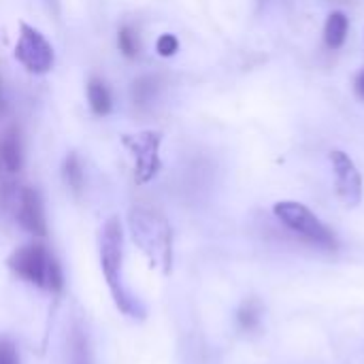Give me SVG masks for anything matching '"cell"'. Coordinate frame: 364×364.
<instances>
[{"instance_id":"cell-17","label":"cell","mask_w":364,"mask_h":364,"mask_svg":"<svg viewBox=\"0 0 364 364\" xmlns=\"http://www.w3.org/2000/svg\"><path fill=\"white\" fill-rule=\"evenodd\" d=\"M156 51H158V55H162V58H173L177 51H179V41H177V36L175 34H160L158 36V41H156Z\"/></svg>"},{"instance_id":"cell-7","label":"cell","mask_w":364,"mask_h":364,"mask_svg":"<svg viewBox=\"0 0 364 364\" xmlns=\"http://www.w3.org/2000/svg\"><path fill=\"white\" fill-rule=\"evenodd\" d=\"M331 164H333V173H335V188H337V196L341 198V203L350 209L358 207L363 203V175L356 166V162L341 149H333L331 151Z\"/></svg>"},{"instance_id":"cell-14","label":"cell","mask_w":364,"mask_h":364,"mask_svg":"<svg viewBox=\"0 0 364 364\" xmlns=\"http://www.w3.org/2000/svg\"><path fill=\"white\" fill-rule=\"evenodd\" d=\"M117 47L119 51L128 58V60H134L139 55V41H136V34L130 26H122L119 32H117Z\"/></svg>"},{"instance_id":"cell-5","label":"cell","mask_w":364,"mask_h":364,"mask_svg":"<svg viewBox=\"0 0 364 364\" xmlns=\"http://www.w3.org/2000/svg\"><path fill=\"white\" fill-rule=\"evenodd\" d=\"M124 145L128 147V151L132 154L134 160V179L136 183H149L160 166V145H162V134L156 130H143L136 134H126L124 136Z\"/></svg>"},{"instance_id":"cell-1","label":"cell","mask_w":364,"mask_h":364,"mask_svg":"<svg viewBox=\"0 0 364 364\" xmlns=\"http://www.w3.org/2000/svg\"><path fill=\"white\" fill-rule=\"evenodd\" d=\"M122 264H124V230L119 218H109L100 230V269L105 282L111 290V296L117 309L126 316L136 318L139 303L130 296L122 279Z\"/></svg>"},{"instance_id":"cell-13","label":"cell","mask_w":364,"mask_h":364,"mask_svg":"<svg viewBox=\"0 0 364 364\" xmlns=\"http://www.w3.org/2000/svg\"><path fill=\"white\" fill-rule=\"evenodd\" d=\"M62 179L64 183L75 192L79 194L83 190V181H85V175H83V166H81V160L77 154H68L64 158V164H62Z\"/></svg>"},{"instance_id":"cell-18","label":"cell","mask_w":364,"mask_h":364,"mask_svg":"<svg viewBox=\"0 0 364 364\" xmlns=\"http://www.w3.org/2000/svg\"><path fill=\"white\" fill-rule=\"evenodd\" d=\"M0 364H19L15 346L6 339L0 341Z\"/></svg>"},{"instance_id":"cell-4","label":"cell","mask_w":364,"mask_h":364,"mask_svg":"<svg viewBox=\"0 0 364 364\" xmlns=\"http://www.w3.org/2000/svg\"><path fill=\"white\" fill-rule=\"evenodd\" d=\"M275 218L294 235L303 237L305 241L324 247V250H335L337 247V237L333 230L303 203L296 200H279L273 207Z\"/></svg>"},{"instance_id":"cell-3","label":"cell","mask_w":364,"mask_h":364,"mask_svg":"<svg viewBox=\"0 0 364 364\" xmlns=\"http://www.w3.org/2000/svg\"><path fill=\"white\" fill-rule=\"evenodd\" d=\"M6 264L19 279L28 282L36 288L49 290V292H60L64 286L62 267L43 243H28V245L17 247L9 256Z\"/></svg>"},{"instance_id":"cell-12","label":"cell","mask_w":364,"mask_h":364,"mask_svg":"<svg viewBox=\"0 0 364 364\" xmlns=\"http://www.w3.org/2000/svg\"><path fill=\"white\" fill-rule=\"evenodd\" d=\"M262 322V303L258 299H245L237 311V324L245 333H254Z\"/></svg>"},{"instance_id":"cell-15","label":"cell","mask_w":364,"mask_h":364,"mask_svg":"<svg viewBox=\"0 0 364 364\" xmlns=\"http://www.w3.org/2000/svg\"><path fill=\"white\" fill-rule=\"evenodd\" d=\"M156 94V81L151 77H139L134 83H132V100L134 105L143 107L147 105Z\"/></svg>"},{"instance_id":"cell-20","label":"cell","mask_w":364,"mask_h":364,"mask_svg":"<svg viewBox=\"0 0 364 364\" xmlns=\"http://www.w3.org/2000/svg\"><path fill=\"white\" fill-rule=\"evenodd\" d=\"M4 113V98H2V81H0V115Z\"/></svg>"},{"instance_id":"cell-21","label":"cell","mask_w":364,"mask_h":364,"mask_svg":"<svg viewBox=\"0 0 364 364\" xmlns=\"http://www.w3.org/2000/svg\"><path fill=\"white\" fill-rule=\"evenodd\" d=\"M260 2H264V0H260Z\"/></svg>"},{"instance_id":"cell-6","label":"cell","mask_w":364,"mask_h":364,"mask_svg":"<svg viewBox=\"0 0 364 364\" xmlns=\"http://www.w3.org/2000/svg\"><path fill=\"white\" fill-rule=\"evenodd\" d=\"M15 60L32 75H47L53 66V47L36 28L21 23L15 43Z\"/></svg>"},{"instance_id":"cell-9","label":"cell","mask_w":364,"mask_h":364,"mask_svg":"<svg viewBox=\"0 0 364 364\" xmlns=\"http://www.w3.org/2000/svg\"><path fill=\"white\" fill-rule=\"evenodd\" d=\"M0 166L9 173H17L21 168V143L17 128H9L0 136Z\"/></svg>"},{"instance_id":"cell-11","label":"cell","mask_w":364,"mask_h":364,"mask_svg":"<svg viewBox=\"0 0 364 364\" xmlns=\"http://www.w3.org/2000/svg\"><path fill=\"white\" fill-rule=\"evenodd\" d=\"M87 102H90V109L94 115L98 117H105L111 113L113 109V98H111V92L107 87V83L98 77H92L87 81Z\"/></svg>"},{"instance_id":"cell-2","label":"cell","mask_w":364,"mask_h":364,"mask_svg":"<svg viewBox=\"0 0 364 364\" xmlns=\"http://www.w3.org/2000/svg\"><path fill=\"white\" fill-rule=\"evenodd\" d=\"M130 232L151 267L168 273L173 262V232L166 218L158 211L134 207L130 211Z\"/></svg>"},{"instance_id":"cell-8","label":"cell","mask_w":364,"mask_h":364,"mask_svg":"<svg viewBox=\"0 0 364 364\" xmlns=\"http://www.w3.org/2000/svg\"><path fill=\"white\" fill-rule=\"evenodd\" d=\"M17 222L19 226L34 235V237H47V220H45V207L41 200V194L34 188H21L17 194Z\"/></svg>"},{"instance_id":"cell-16","label":"cell","mask_w":364,"mask_h":364,"mask_svg":"<svg viewBox=\"0 0 364 364\" xmlns=\"http://www.w3.org/2000/svg\"><path fill=\"white\" fill-rule=\"evenodd\" d=\"M73 364H92L90 363L87 339L83 337L81 331H75V335H73Z\"/></svg>"},{"instance_id":"cell-19","label":"cell","mask_w":364,"mask_h":364,"mask_svg":"<svg viewBox=\"0 0 364 364\" xmlns=\"http://www.w3.org/2000/svg\"><path fill=\"white\" fill-rule=\"evenodd\" d=\"M354 90H356V96L364 100V68L356 75V81H354Z\"/></svg>"},{"instance_id":"cell-10","label":"cell","mask_w":364,"mask_h":364,"mask_svg":"<svg viewBox=\"0 0 364 364\" xmlns=\"http://www.w3.org/2000/svg\"><path fill=\"white\" fill-rule=\"evenodd\" d=\"M348 30H350V19L343 11H333L328 17H326V23H324V43L328 49L337 51L346 45V38H348Z\"/></svg>"}]
</instances>
